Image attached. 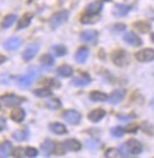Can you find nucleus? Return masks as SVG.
Here are the masks:
<instances>
[{"mask_svg":"<svg viewBox=\"0 0 154 158\" xmlns=\"http://www.w3.org/2000/svg\"><path fill=\"white\" fill-rule=\"evenodd\" d=\"M25 156L30 158L37 157V156H38V150L34 149V148H32V146H27V148L25 149Z\"/></svg>","mask_w":154,"mask_h":158,"instance_id":"f704fd0d","label":"nucleus"},{"mask_svg":"<svg viewBox=\"0 0 154 158\" xmlns=\"http://www.w3.org/2000/svg\"><path fill=\"white\" fill-rule=\"evenodd\" d=\"M46 83H47L49 86H54V87H59V86H61L59 82H57L56 79H49V81H46Z\"/></svg>","mask_w":154,"mask_h":158,"instance_id":"ea45409f","label":"nucleus"},{"mask_svg":"<svg viewBox=\"0 0 154 158\" xmlns=\"http://www.w3.org/2000/svg\"><path fill=\"white\" fill-rule=\"evenodd\" d=\"M91 82V79L89 75L87 74H83L82 76H78V77H75L72 80V85L74 86H77V87H83V86H87Z\"/></svg>","mask_w":154,"mask_h":158,"instance_id":"412c9836","label":"nucleus"},{"mask_svg":"<svg viewBox=\"0 0 154 158\" xmlns=\"http://www.w3.org/2000/svg\"><path fill=\"white\" fill-rule=\"evenodd\" d=\"M15 20H17V15H13V13L7 15L1 22V27L2 29H8V27H11L13 25V23H15Z\"/></svg>","mask_w":154,"mask_h":158,"instance_id":"bb28decb","label":"nucleus"},{"mask_svg":"<svg viewBox=\"0 0 154 158\" xmlns=\"http://www.w3.org/2000/svg\"><path fill=\"white\" fill-rule=\"evenodd\" d=\"M12 137L17 142H25L30 137V131H29V128H20V130H17Z\"/></svg>","mask_w":154,"mask_h":158,"instance_id":"6ab92c4d","label":"nucleus"},{"mask_svg":"<svg viewBox=\"0 0 154 158\" xmlns=\"http://www.w3.org/2000/svg\"><path fill=\"white\" fill-rule=\"evenodd\" d=\"M104 115H106V111L104 110L96 108V110H94V111H91L88 114V119L90 121H92V123H99V121H101L102 119L104 118Z\"/></svg>","mask_w":154,"mask_h":158,"instance_id":"dca6fc26","label":"nucleus"},{"mask_svg":"<svg viewBox=\"0 0 154 158\" xmlns=\"http://www.w3.org/2000/svg\"><path fill=\"white\" fill-rule=\"evenodd\" d=\"M57 74L59 76H62V77H70L74 74V69L70 65H68V64H64V65H61L57 69Z\"/></svg>","mask_w":154,"mask_h":158,"instance_id":"a878e982","label":"nucleus"},{"mask_svg":"<svg viewBox=\"0 0 154 158\" xmlns=\"http://www.w3.org/2000/svg\"><path fill=\"white\" fill-rule=\"evenodd\" d=\"M69 18V12L67 10H63V11H58L56 12L54 16L51 17L50 19V26L52 29H57L58 26H61L62 24H64Z\"/></svg>","mask_w":154,"mask_h":158,"instance_id":"f03ea898","label":"nucleus"},{"mask_svg":"<svg viewBox=\"0 0 154 158\" xmlns=\"http://www.w3.org/2000/svg\"><path fill=\"white\" fill-rule=\"evenodd\" d=\"M40 75H42V71L39 70L38 67H30L29 71L25 75H22L17 79V83L20 88H29L34 82V80L39 77Z\"/></svg>","mask_w":154,"mask_h":158,"instance_id":"f257e3e1","label":"nucleus"},{"mask_svg":"<svg viewBox=\"0 0 154 158\" xmlns=\"http://www.w3.org/2000/svg\"><path fill=\"white\" fill-rule=\"evenodd\" d=\"M64 148H65V150L68 151H79L81 150V148H82V145H81V143L76 140V139H67L65 142H64Z\"/></svg>","mask_w":154,"mask_h":158,"instance_id":"aec40b11","label":"nucleus"},{"mask_svg":"<svg viewBox=\"0 0 154 158\" xmlns=\"http://www.w3.org/2000/svg\"><path fill=\"white\" fill-rule=\"evenodd\" d=\"M63 119L70 125H77L81 123L82 115L79 112L75 111V110H68L63 113Z\"/></svg>","mask_w":154,"mask_h":158,"instance_id":"39448f33","label":"nucleus"},{"mask_svg":"<svg viewBox=\"0 0 154 158\" xmlns=\"http://www.w3.org/2000/svg\"><path fill=\"white\" fill-rule=\"evenodd\" d=\"M7 61V57L6 56H4V55H0V64H2V63H5Z\"/></svg>","mask_w":154,"mask_h":158,"instance_id":"79ce46f5","label":"nucleus"},{"mask_svg":"<svg viewBox=\"0 0 154 158\" xmlns=\"http://www.w3.org/2000/svg\"><path fill=\"white\" fill-rule=\"evenodd\" d=\"M81 22L83 24H92L94 22H96V19H94L92 18V15H88V13H85L84 16L81 18Z\"/></svg>","mask_w":154,"mask_h":158,"instance_id":"c9c22d12","label":"nucleus"},{"mask_svg":"<svg viewBox=\"0 0 154 158\" xmlns=\"http://www.w3.org/2000/svg\"><path fill=\"white\" fill-rule=\"evenodd\" d=\"M85 144H87L88 149L92 151H96L101 146V142L99 139H89V140L85 142Z\"/></svg>","mask_w":154,"mask_h":158,"instance_id":"2f4dec72","label":"nucleus"},{"mask_svg":"<svg viewBox=\"0 0 154 158\" xmlns=\"http://www.w3.org/2000/svg\"><path fill=\"white\" fill-rule=\"evenodd\" d=\"M99 38V32L95 30H85L81 33V40H83L84 43H90L94 44Z\"/></svg>","mask_w":154,"mask_h":158,"instance_id":"0eeeda50","label":"nucleus"},{"mask_svg":"<svg viewBox=\"0 0 154 158\" xmlns=\"http://www.w3.org/2000/svg\"><path fill=\"white\" fill-rule=\"evenodd\" d=\"M33 94L38 98H49V96H52V92L49 88H38L33 90Z\"/></svg>","mask_w":154,"mask_h":158,"instance_id":"c85d7f7f","label":"nucleus"},{"mask_svg":"<svg viewBox=\"0 0 154 158\" xmlns=\"http://www.w3.org/2000/svg\"><path fill=\"white\" fill-rule=\"evenodd\" d=\"M89 57V49L85 47L79 48L77 50V52L75 54V61L77 63H85V61Z\"/></svg>","mask_w":154,"mask_h":158,"instance_id":"4468645a","label":"nucleus"},{"mask_svg":"<svg viewBox=\"0 0 154 158\" xmlns=\"http://www.w3.org/2000/svg\"><path fill=\"white\" fill-rule=\"evenodd\" d=\"M49 127H50V131L56 133V135H64V133H67V127H65V125L61 124V123H52V124L49 125Z\"/></svg>","mask_w":154,"mask_h":158,"instance_id":"393cba45","label":"nucleus"},{"mask_svg":"<svg viewBox=\"0 0 154 158\" xmlns=\"http://www.w3.org/2000/svg\"><path fill=\"white\" fill-rule=\"evenodd\" d=\"M1 102L4 103L5 106L7 107H15V106H19L20 103L24 102V98L22 96H18V95L14 94H6V95H2L1 98Z\"/></svg>","mask_w":154,"mask_h":158,"instance_id":"20e7f679","label":"nucleus"},{"mask_svg":"<svg viewBox=\"0 0 154 158\" xmlns=\"http://www.w3.org/2000/svg\"><path fill=\"white\" fill-rule=\"evenodd\" d=\"M126 30V25L124 24H116L113 27V31L114 32H122Z\"/></svg>","mask_w":154,"mask_h":158,"instance_id":"58836bf2","label":"nucleus"},{"mask_svg":"<svg viewBox=\"0 0 154 158\" xmlns=\"http://www.w3.org/2000/svg\"><path fill=\"white\" fill-rule=\"evenodd\" d=\"M46 106H47L50 110H58V108H61L62 102L59 99L54 98V99H50V100L46 101Z\"/></svg>","mask_w":154,"mask_h":158,"instance_id":"7c9ffc66","label":"nucleus"},{"mask_svg":"<svg viewBox=\"0 0 154 158\" xmlns=\"http://www.w3.org/2000/svg\"><path fill=\"white\" fill-rule=\"evenodd\" d=\"M123 40L126 43H128L132 47H140L142 44L141 40L139 38V36L134 32H126L123 36Z\"/></svg>","mask_w":154,"mask_h":158,"instance_id":"1a4fd4ad","label":"nucleus"},{"mask_svg":"<svg viewBox=\"0 0 154 158\" xmlns=\"http://www.w3.org/2000/svg\"><path fill=\"white\" fill-rule=\"evenodd\" d=\"M124 95H126V90L124 89H122V88L115 89L110 94V96L108 98V101L111 103V105H117V103H120L124 99Z\"/></svg>","mask_w":154,"mask_h":158,"instance_id":"6e6552de","label":"nucleus"},{"mask_svg":"<svg viewBox=\"0 0 154 158\" xmlns=\"http://www.w3.org/2000/svg\"><path fill=\"white\" fill-rule=\"evenodd\" d=\"M119 119L120 120H123V121H128V120H132V117H123V115H121V117H119Z\"/></svg>","mask_w":154,"mask_h":158,"instance_id":"37998d69","label":"nucleus"},{"mask_svg":"<svg viewBox=\"0 0 154 158\" xmlns=\"http://www.w3.org/2000/svg\"><path fill=\"white\" fill-rule=\"evenodd\" d=\"M135 58L140 62H151L154 60V49H144L135 54Z\"/></svg>","mask_w":154,"mask_h":158,"instance_id":"423d86ee","label":"nucleus"},{"mask_svg":"<svg viewBox=\"0 0 154 158\" xmlns=\"http://www.w3.org/2000/svg\"><path fill=\"white\" fill-rule=\"evenodd\" d=\"M25 115H26V113H25V111H24L23 108H20V107L13 108L12 112H11V114H10L11 119H12L13 121H15V123H22V121H24Z\"/></svg>","mask_w":154,"mask_h":158,"instance_id":"f3484780","label":"nucleus"},{"mask_svg":"<svg viewBox=\"0 0 154 158\" xmlns=\"http://www.w3.org/2000/svg\"><path fill=\"white\" fill-rule=\"evenodd\" d=\"M52 51H54V54L56 56L62 57V56H64L67 54V48L63 47V45H54L52 47Z\"/></svg>","mask_w":154,"mask_h":158,"instance_id":"473e14b6","label":"nucleus"},{"mask_svg":"<svg viewBox=\"0 0 154 158\" xmlns=\"http://www.w3.org/2000/svg\"><path fill=\"white\" fill-rule=\"evenodd\" d=\"M22 43H23V40L20 37H11V38H8L5 43H4V49H6V50H15V49H18V48L22 45Z\"/></svg>","mask_w":154,"mask_h":158,"instance_id":"9d476101","label":"nucleus"},{"mask_svg":"<svg viewBox=\"0 0 154 158\" xmlns=\"http://www.w3.org/2000/svg\"><path fill=\"white\" fill-rule=\"evenodd\" d=\"M23 153L25 155V150H23L22 148H17L15 150L12 151V155H13V157H17V158L23 157Z\"/></svg>","mask_w":154,"mask_h":158,"instance_id":"e433bc0d","label":"nucleus"},{"mask_svg":"<svg viewBox=\"0 0 154 158\" xmlns=\"http://www.w3.org/2000/svg\"><path fill=\"white\" fill-rule=\"evenodd\" d=\"M134 27L140 32H142V33H146L151 29V24L146 23V22H136L134 24Z\"/></svg>","mask_w":154,"mask_h":158,"instance_id":"c756f323","label":"nucleus"},{"mask_svg":"<svg viewBox=\"0 0 154 158\" xmlns=\"http://www.w3.org/2000/svg\"><path fill=\"white\" fill-rule=\"evenodd\" d=\"M151 40H152V42L154 43V32L152 33V35H151Z\"/></svg>","mask_w":154,"mask_h":158,"instance_id":"c03bdc74","label":"nucleus"},{"mask_svg":"<svg viewBox=\"0 0 154 158\" xmlns=\"http://www.w3.org/2000/svg\"><path fill=\"white\" fill-rule=\"evenodd\" d=\"M39 50V45L38 44H31L26 48V50L23 52V58L24 61H31L34 56L37 55Z\"/></svg>","mask_w":154,"mask_h":158,"instance_id":"f8f14e48","label":"nucleus"},{"mask_svg":"<svg viewBox=\"0 0 154 158\" xmlns=\"http://www.w3.org/2000/svg\"><path fill=\"white\" fill-rule=\"evenodd\" d=\"M55 150V144L54 142L51 140V139H45L44 143L42 144V151H43V153L45 155L46 157H49Z\"/></svg>","mask_w":154,"mask_h":158,"instance_id":"4be33fe9","label":"nucleus"},{"mask_svg":"<svg viewBox=\"0 0 154 158\" xmlns=\"http://www.w3.org/2000/svg\"><path fill=\"white\" fill-rule=\"evenodd\" d=\"M121 153H120V151L119 150H109L106 152V157H119Z\"/></svg>","mask_w":154,"mask_h":158,"instance_id":"4c0bfd02","label":"nucleus"},{"mask_svg":"<svg viewBox=\"0 0 154 158\" xmlns=\"http://www.w3.org/2000/svg\"><path fill=\"white\" fill-rule=\"evenodd\" d=\"M32 18H33V13H25V15L22 17V19L19 20V23L17 25V29H18V30H22V29L27 27V26L30 25Z\"/></svg>","mask_w":154,"mask_h":158,"instance_id":"5701e85b","label":"nucleus"},{"mask_svg":"<svg viewBox=\"0 0 154 158\" xmlns=\"http://www.w3.org/2000/svg\"><path fill=\"white\" fill-rule=\"evenodd\" d=\"M110 133H111V135H113L114 138H121V137L124 135V130H123L122 127L116 126V127H113V128L110 130Z\"/></svg>","mask_w":154,"mask_h":158,"instance_id":"72a5a7b5","label":"nucleus"},{"mask_svg":"<svg viewBox=\"0 0 154 158\" xmlns=\"http://www.w3.org/2000/svg\"><path fill=\"white\" fill-rule=\"evenodd\" d=\"M5 125H6V120L4 118H0V131H2L5 128Z\"/></svg>","mask_w":154,"mask_h":158,"instance_id":"a19ab883","label":"nucleus"},{"mask_svg":"<svg viewBox=\"0 0 154 158\" xmlns=\"http://www.w3.org/2000/svg\"><path fill=\"white\" fill-rule=\"evenodd\" d=\"M102 1H109V0H102Z\"/></svg>","mask_w":154,"mask_h":158,"instance_id":"a18cd8bd","label":"nucleus"},{"mask_svg":"<svg viewBox=\"0 0 154 158\" xmlns=\"http://www.w3.org/2000/svg\"><path fill=\"white\" fill-rule=\"evenodd\" d=\"M103 8V5L101 2H97V1H94V2H90L87 7H85V13L88 15H92V16H96L99 15Z\"/></svg>","mask_w":154,"mask_h":158,"instance_id":"a211bd4d","label":"nucleus"},{"mask_svg":"<svg viewBox=\"0 0 154 158\" xmlns=\"http://www.w3.org/2000/svg\"><path fill=\"white\" fill-rule=\"evenodd\" d=\"M108 98L109 96L107 94L99 92V90H94L90 93V99H91V101H95V102H104L108 100Z\"/></svg>","mask_w":154,"mask_h":158,"instance_id":"b1692460","label":"nucleus"},{"mask_svg":"<svg viewBox=\"0 0 154 158\" xmlns=\"http://www.w3.org/2000/svg\"><path fill=\"white\" fill-rule=\"evenodd\" d=\"M12 151H13V146H12V143L11 142L5 140L4 143L0 144V157H10L12 155Z\"/></svg>","mask_w":154,"mask_h":158,"instance_id":"2eb2a0df","label":"nucleus"},{"mask_svg":"<svg viewBox=\"0 0 154 158\" xmlns=\"http://www.w3.org/2000/svg\"><path fill=\"white\" fill-rule=\"evenodd\" d=\"M127 146H128L129 156H131V155H133V156L139 155V153H141V151H142L141 144H140L138 140H135V139H129V140L127 142Z\"/></svg>","mask_w":154,"mask_h":158,"instance_id":"9b49d317","label":"nucleus"},{"mask_svg":"<svg viewBox=\"0 0 154 158\" xmlns=\"http://www.w3.org/2000/svg\"><path fill=\"white\" fill-rule=\"evenodd\" d=\"M131 6L124 5V4H116L113 8V13L115 17H126L131 11Z\"/></svg>","mask_w":154,"mask_h":158,"instance_id":"ddd939ff","label":"nucleus"},{"mask_svg":"<svg viewBox=\"0 0 154 158\" xmlns=\"http://www.w3.org/2000/svg\"><path fill=\"white\" fill-rule=\"evenodd\" d=\"M111 60L117 67H124L129 62V56L124 50H115L111 54Z\"/></svg>","mask_w":154,"mask_h":158,"instance_id":"7ed1b4c3","label":"nucleus"},{"mask_svg":"<svg viewBox=\"0 0 154 158\" xmlns=\"http://www.w3.org/2000/svg\"><path fill=\"white\" fill-rule=\"evenodd\" d=\"M40 63L45 69H50L51 67H54L55 61L51 55H44L40 57Z\"/></svg>","mask_w":154,"mask_h":158,"instance_id":"cd10ccee","label":"nucleus"}]
</instances>
